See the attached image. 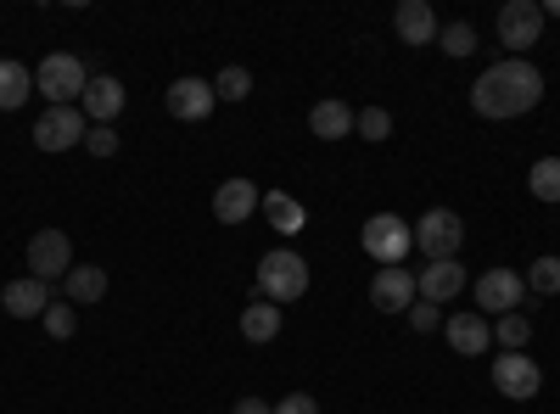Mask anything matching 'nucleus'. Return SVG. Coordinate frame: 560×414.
Returning <instances> with one entry per match:
<instances>
[{
  "mask_svg": "<svg viewBox=\"0 0 560 414\" xmlns=\"http://www.w3.org/2000/svg\"><path fill=\"white\" fill-rule=\"evenodd\" d=\"M308 129L319 134V141H342V134H353V107L348 102H319L308 113Z\"/></svg>",
  "mask_w": 560,
  "mask_h": 414,
  "instance_id": "obj_21",
  "label": "nucleus"
},
{
  "mask_svg": "<svg viewBox=\"0 0 560 414\" xmlns=\"http://www.w3.org/2000/svg\"><path fill=\"white\" fill-rule=\"evenodd\" d=\"M242 336H247V342H275V336H280V308H275V303H253V308L242 314Z\"/></svg>",
  "mask_w": 560,
  "mask_h": 414,
  "instance_id": "obj_23",
  "label": "nucleus"
},
{
  "mask_svg": "<svg viewBox=\"0 0 560 414\" xmlns=\"http://www.w3.org/2000/svg\"><path fill=\"white\" fill-rule=\"evenodd\" d=\"M393 34L404 45H432L438 39V17L427 0H398V12H393Z\"/></svg>",
  "mask_w": 560,
  "mask_h": 414,
  "instance_id": "obj_16",
  "label": "nucleus"
},
{
  "mask_svg": "<svg viewBox=\"0 0 560 414\" xmlns=\"http://www.w3.org/2000/svg\"><path fill=\"white\" fill-rule=\"evenodd\" d=\"M118 113H124V84L113 73H96L84 84V118L90 123H113Z\"/></svg>",
  "mask_w": 560,
  "mask_h": 414,
  "instance_id": "obj_18",
  "label": "nucleus"
},
{
  "mask_svg": "<svg viewBox=\"0 0 560 414\" xmlns=\"http://www.w3.org/2000/svg\"><path fill=\"white\" fill-rule=\"evenodd\" d=\"M275 414H319V403H314L308 392H292V398H280V403H275Z\"/></svg>",
  "mask_w": 560,
  "mask_h": 414,
  "instance_id": "obj_33",
  "label": "nucleus"
},
{
  "mask_svg": "<svg viewBox=\"0 0 560 414\" xmlns=\"http://www.w3.org/2000/svg\"><path fill=\"white\" fill-rule=\"evenodd\" d=\"M39 326H45V331H51L57 342H68V336L79 331V308H73L68 297H62V303H51V308H45V319H39Z\"/></svg>",
  "mask_w": 560,
  "mask_h": 414,
  "instance_id": "obj_29",
  "label": "nucleus"
},
{
  "mask_svg": "<svg viewBox=\"0 0 560 414\" xmlns=\"http://www.w3.org/2000/svg\"><path fill=\"white\" fill-rule=\"evenodd\" d=\"M84 134H90L84 107H51L34 123V146L39 152H68V146H84Z\"/></svg>",
  "mask_w": 560,
  "mask_h": 414,
  "instance_id": "obj_8",
  "label": "nucleus"
},
{
  "mask_svg": "<svg viewBox=\"0 0 560 414\" xmlns=\"http://www.w3.org/2000/svg\"><path fill=\"white\" fill-rule=\"evenodd\" d=\"M493 342H499V353H522V347L533 342V319H527V314H499Z\"/></svg>",
  "mask_w": 560,
  "mask_h": 414,
  "instance_id": "obj_24",
  "label": "nucleus"
},
{
  "mask_svg": "<svg viewBox=\"0 0 560 414\" xmlns=\"http://www.w3.org/2000/svg\"><path fill=\"white\" fill-rule=\"evenodd\" d=\"M353 129L364 134V141H387V134H393V113L387 107H364V113H353Z\"/></svg>",
  "mask_w": 560,
  "mask_h": 414,
  "instance_id": "obj_30",
  "label": "nucleus"
},
{
  "mask_svg": "<svg viewBox=\"0 0 560 414\" xmlns=\"http://www.w3.org/2000/svg\"><path fill=\"white\" fill-rule=\"evenodd\" d=\"M544 17H560V0H549V12H544Z\"/></svg>",
  "mask_w": 560,
  "mask_h": 414,
  "instance_id": "obj_35",
  "label": "nucleus"
},
{
  "mask_svg": "<svg viewBox=\"0 0 560 414\" xmlns=\"http://www.w3.org/2000/svg\"><path fill=\"white\" fill-rule=\"evenodd\" d=\"M443 336H448V347H454V353L477 358V353H488L493 326H488V314H448V319H443Z\"/></svg>",
  "mask_w": 560,
  "mask_h": 414,
  "instance_id": "obj_14",
  "label": "nucleus"
},
{
  "mask_svg": "<svg viewBox=\"0 0 560 414\" xmlns=\"http://www.w3.org/2000/svg\"><path fill=\"white\" fill-rule=\"evenodd\" d=\"M544 34V7L538 0H504V12H499V45L504 51H533Z\"/></svg>",
  "mask_w": 560,
  "mask_h": 414,
  "instance_id": "obj_6",
  "label": "nucleus"
},
{
  "mask_svg": "<svg viewBox=\"0 0 560 414\" xmlns=\"http://www.w3.org/2000/svg\"><path fill=\"white\" fill-rule=\"evenodd\" d=\"M258 292H264V303H298L303 292H308V263L298 258V252H287V247H275V252H264L258 258Z\"/></svg>",
  "mask_w": 560,
  "mask_h": 414,
  "instance_id": "obj_3",
  "label": "nucleus"
},
{
  "mask_svg": "<svg viewBox=\"0 0 560 414\" xmlns=\"http://www.w3.org/2000/svg\"><path fill=\"white\" fill-rule=\"evenodd\" d=\"M465 292V269H459V258H443V263H427L415 274V297H427V303H448V297H459Z\"/></svg>",
  "mask_w": 560,
  "mask_h": 414,
  "instance_id": "obj_15",
  "label": "nucleus"
},
{
  "mask_svg": "<svg viewBox=\"0 0 560 414\" xmlns=\"http://www.w3.org/2000/svg\"><path fill=\"white\" fill-rule=\"evenodd\" d=\"M538 102H544V73H538L527 57H504V62L482 68L477 84H471V107H477L482 118H499V123L533 113Z\"/></svg>",
  "mask_w": 560,
  "mask_h": 414,
  "instance_id": "obj_1",
  "label": "nucleus"
},
{
  "mask_svg": "<svg viewBox=\"0 0 560 414\" xmlns=\"http://www.w3.org/2000/svg\"><path fill=\"white\" fill-rule=\"evenodd\" d=\"M258 202H264V191L253 186V179H224V186L213 191V218L219 224H247L258 213Z\"/></svg>",
  "mask_w": 560,
  "mask_h": 414,
  "instance_id": "obj_13",
  "label": "nucleus"
},
{
  "mask_svg": "<svg viewBox=\"0 0 560 414\" xmlns=\"http://www.w3.org/2000/svg\"><path fill=\"white\" fill-rule=\"evenodd\" d=\"M522 281H527V292H538V297H555L560 292V258L549 252V258H538L527 274H522Z\"/></svg>",
  "mask_w": 560,
  "mask_h": 414,
  "instance_id": "obj_26",
  "label": "nucleus"
},
{
  "mask_svg": "<svg viewBox=\"0 0 560 414\" xmlns=\"http://www.w3.org/2000/svg\"><path fill=\"white\" fill-rule=\"evenodd\" d=\"M163 107H168V118H179V123H202V118L219 107V96H213L208 79H174V84L163 90Z\"/></svg>",
  "mask_w": 560,
  "mask_h": 414,
  "instance_id": "obj_10",
  "label": "nucleus"
},
{
  "mask_svg": "<svg viewBox=\"0 0 560 414\" xmlns=\"http://www.w3.org/2000/svg\"><path fill=\"white\" fill-rule=\"evenodd\" d=\"M84 84H90V73H84V62L79 57H68V51H51L39 68H34V90L51 107H73V102H84Z\"/></svg>",
  "mask_w": 560,
  "mask_h": 414,
  "instance_id": "obj_4",
  "label": "nucleus"
},
{
  "mask_svg": "<svg viewBox=\"0 0 560 414\" xmlns=\"http://www.w3.org/2000/svg\"><path fill=\"white\" fill-rule=\"evenodd\" d=\"M438 45H443L448 57H471L477 51V28L471 23H443L438 28Z\"/></svg>",
  "mask_w": 560,
  "mask_h": 414,
  "instance_id": "obj_28",
  "label": "nucleus"
},
{
  "mask_svg": "<svg viewBox=\"0 0 560 414\" xmlns=\"http://www.w3.org/2000/svg\"><path fill=\"white\" fill-rule=\"evenodd\" d=\"M68 269H73V241L62 236V229H39V236L28 241V274L34 281H68Z\"/></svg>",
  "mask_w": 560,
  "mask_h": 414,
  "instance_id": "obj_9",
  "label": "nucleus"
},
{
  "mask_svg": "<svg viewBox=\"0 0 560 414\" xmlns=\"http://www.w3.org/2000/svg\"><path fill=\"white\" fill-rule=\"evenodd\" d=\"M409 326H415V331H438V326H443V308H438V303H427V297H415Z\"/></svg>",
  "mask_w": 560,
  "mask_h": 414,
  "instance_id": "obj_32",
  "label": "nucleus"
},
{
  "mask_svg": "<svg viewBox=\"0 0 560 414\" xmlns=\"http://www.w3.org/2000/svg\"><path fill=\"white\" fill-rule=\"evenodd\" d=\"M359 247L376 258L382 269H398V263L415 252V224L398 218V213H370L364 229H359Z\"/></svg>",
  "mask_w": 560,
  "mask_h": 414,
  "instance_id": "obj_2",
  "label": "nucleus"
},
{
  "mask_svg": "<svg viewBox=\"0 0 560 414\" xmlns=\"http://www.w3.org/2000/svg\"><path fill=\"white\" fill-rule=\"evenodd\" d=\"M213 96H219V102H247V96H253V73H247V68H224V73L213 79Z\"/></svg>",
  "mask_w": 560,
  "mask_h": 414,
  "instance_id": "obj_27",
  "label": "nucleus"
},
{
  "mask_svg": "<svg viewBox=\"0 0 560 414\" xmlns=\"http://www.w3.org/2000/svg\"><path fill=\"white\" fill-rule=\"evenodd\" d=\"M459 241H465V224L454 208H432L415 218V252H427V263L459 258Z\"/></svg>",
  "mask_w": 560,
  "mask_h": 414,
  "instance_id": "obj_5",
  "label": "nucleus"
},
{
  "mask_svg": "<svg viewBox=\"0 0 560 414\" xmlns=\"http://www.w3.org/2000/svg\"><path fill=\"white\" fill-rule=\"evenodd\" d=\"M258 208H264V218L280 229V236H298V229L308 224V208H303L292 191H264V202H258Z\"/></svg>",
  "mask_w": 560,
  "mask_h": 414,
  "instance_id": "obj_20",
  "label": "nucleus"
},
{
  "mask_svg": "<svg viewBox=\"0 0 560 414\" xmlns=\"http://www.w3.org/2000/svg\"><path fill=\"white\" fill-rule=\"evenodd\" d=\"M0 303H7L12 319H45V308H51V286L34 281V274H23V281H12L7 292H0Z\"/></svg>",
  "mask_w": 560,
  "mask_h": 414,
  "instance_id": "obj_17",
  "label": "nucleus"
},
{
  "mask_svg": "<svg viewBox=\"0 0 560 414\" xmlns=\"http://www.w3.org/2000/svg\"><path fill=\"white\" fill-rule=\"evenodd\" d=\"M370 303L382 314H409L415 308V269H376V281H370Z\"/></svg>",
  "mask_w": 560,
  "mask_h": 414,
  "instance_id": "obj_12",
  "label": "nucleus"
},
{
  "mask_svg": "<svg viewBox=\"0 0 560 414\" xmlns=\"http://www.w3.org/2000/svg\"><path fill=\"white\" fill-rule=\"evenodd\" d=\"M493 387L510 398V403H527L544 392V370H538V358L527 353H499L493 358Z\"/></svg>",
  "mask_w": 560,
  "mask_h": 414,
  "instance_id": "obj_7",
  "label": "nucleus"
},
{
  "mask_svg": "<svg viewBox=\"0 0 560 414\" xmlns=\"http://www.w3.org/2000/svg\"><path fill=\"white\" fill-rule=\"evenodd\" d=\"M527 191H533L538 202H560V157H538V163L527 168Z\"/></svg>",
  "mask_w": 560,
  "mask_h": 414,
  "instance_id": "obj_25",
  "label": "nucleus"
},
{
  "mask_svg": "<svg viewBox=\"0 0 560 414\" xmlns=\"http://www.w3.org/2000/svg\"><path fill=\"white\" fill-rule=\"evenodd\" d=\"M84 152H90V157H113V152H118V134H113V123H90V134H84Z\"/></svg>",
  "mask_w": 560,
  "mask_h": 414,
  "instance_id": "obj_31",
  "label": "nucleus"
},
{
  "mask_svg": "<svg viewBox=\"0 0 560 414\" xmlns=\"http://www.w3.org/2000/svg\"><path fill=\"white\" fill-rule=\"evenodd\" d=\"M471 292H477V308L482 314H516L522 297H527V281H522L516 269H488Z\"/></svg>",
  "mask_w": 560,
  "mask_h": 414,
  "instance_id": "obj_11",
  "label": "nucleus"
},
{
  "mask_svg": "<svg viewBox=\"0 0 560 414\" xmlns=\"http://www.w3.org/2000/svg\"><path fill=\"white\" fill-rule=\"evenodd\" d=\"M62 292H68L73 308L102 303V297H107V269H102V263H73V269H68V281H62Z\"/></svg>",
  "mask_w": 560,
  "mask_h": 414,
  "instance_id": "obj_19",
  "label": "nucleus"
},
{
  "mask_svg": "<svg viewBox=\"0 0 560 414\" xmlns=\"http://www.w3.org/2000/svg\"><path fill=\"white\" fill-rule=\"evenodd\" d=\"M34 96V73L23 62H0V113H18Z\"/></svg>",
  "mask_w": 560,
  "mask_h": 414,
  "instance_id": "obj_22",
  "label": "nucleus"
},
{
  "mask_svg": "<svg viewBox=\"0 0 560 414\" xmlns=\"http://www.w3.org/2000/svg\"><path fill=\"white\" fill-rule=\"evenodd\" d=\"M236 414H275V403H264V398H242Z\"/></svg>",
  "mask_w": 560,
  "mask_h": 414,
  "instance_id": "obj_34",
  "label": "nucleus"
}]
</instances>
